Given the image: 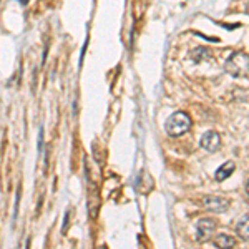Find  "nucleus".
<instances>
[{"instance_id":"11","label":"nucleus","mask_w":249,"mask_h":249,"mask_svg":"<svg viewBox=\"0 0 249 249\" xmlns=\"http://www.w3.org/2000/svg\"><path fill=\"white\" fill-rule=\"evenodd\" d=\"M68 216H70V211H67V213H65V219H63V228H62L63 232L67 231V226H68Z\"/></svg>"},{"instance_id":"1","label":"nucleus","mask_w":249,"mask_h":249,"mask_svg":"<svg viewBox=\"0 0 249 249\" xmlns=\"http://www.w3.org/2000/svg\"><path fill=\"white\" fill-rule=\"evenodd\" d=\"M226 71L234 78H248V71H249V60H248V53L244 52H234L230 58H228L226 65Z\"/></svg>"},{"instance_id":"7","label":"nucleus","mask_w":249,"mask_h":249,"mask_svg":"<svg viewBox=\"0 0 249 249\" xmlns=\"http://www.w3.org/2000/svg\"><path fill=\"white\" fill-rule=\"evenodd\" d=\"M214 246L218 249H234L236 239L230 234H218L214 238Z\"/></svg>"},{"instance_id":"10","label":"nucleus","mask_w":249,"mask_h":249,"mask_svg":"<svg viewBox=\"0 0 249 249\" xmlns=\"http://www.w3.org/2000/svg\"><path fill=\"white\" fill-rule=\"evenodd\" d=\"M42 140H43V128H40V133H38V151H42Z\"/></svg>"},{"instance_id":"2","label":"nucleus","mask_w":249,"mask_h":249,"mask_svg":"<svg viewBox=\"0 0 249 249\" xmlns=\"http://www.w3.org/2000/svg\"><path fill=\"white\" fill-rule=\"evenodd\" d=\"M164 128H166V133L170 136H181L184 133H188L191 128L190 115L184 113V111H176V113H173L170 118L166 120Z\"/></svg>"},{"instance_id":"5","label":"nucleus","mask_w":249,"mask_h":249,"mask_svg":"<svg viewBox=\"0 0 249 249\" xmlns=\"http://www.w3.org/2000/svg\"><path fill=\"white\" fill-rule=\"evenodd\" d=\"M201 146L206 151H210V153H214V151H218L219 146H221L219 135L216 133V131H206V133L201 136Z\"/></svg>"},{"instance_id":"6","label":"nucleus","mask_w":249,"mask_h":249,"mask_svg":"<svg viewBox=\"0 0 249 249\" xmlns=\"http://www.w3.org/2000/svg\"><path fill=\"white\" fill-rule=\"evenodd\" d=\"M234 170H236V164L232 161H226L224 164H221L218 170H216V175H214L216 181H224V179H228L232 173H234Z\"/></svg>"},{"instance_id":"3","label":"nucleus","mask_w":249,"mask_h":249,"mask_svg":"<svg viewBox=\"0 0 249 249\" xmlns=\"http://www.w3.org/2000/svg\"><path fill=\"white\" fill-rule=\"evenodd\" d=\"M216 231V221L211 218H203L196 223V238L201 243H206V241L211 239V236L214 234Z\"/></svg>"},{"instance_id":"9","label":"nucleus","mask_w":249,"mask_h":249,"mask_svg":"<svg viewBox=\"0 0 249 249\" xmlns=\"http://www.w3.org/2000/svg\"><path fill=\"white\" fill-rule=\"evenodd\" d=\"M208 57H210V52H208V48H196L195 52H193V58L196 60V62H201V60H206Z\"/></svg>"},{"instance_id":"8","label":"nucleus","mask_w":249,"mask_h":249,"mask_svg":"<svg viewBox=\"0 0 249 249\" xmlns=\"http://www.w3.org/2000/svg\"><path fill=\"white\" fill-rule=\"evenodd\" d=\"M248 230H249V219L248 216H243V219L236 224V232H238L239 238H243L244 241H248L249 234H248Z\"/></svg>"},{"instance_id":"4","label":"nucleus","mask_w":249,"mask_h":249,"mask_svg":"<svg viewBox=\"0 0 249 249\" xmlns=\"http://www.w3.org/2000/svg\"><path fill=\"white\" fill-rule=\"evenodd\" d=\"M231 201L223 196H204L203 198V208L211 213H224L230 208Z\"/></svg>"}]
</instances>
